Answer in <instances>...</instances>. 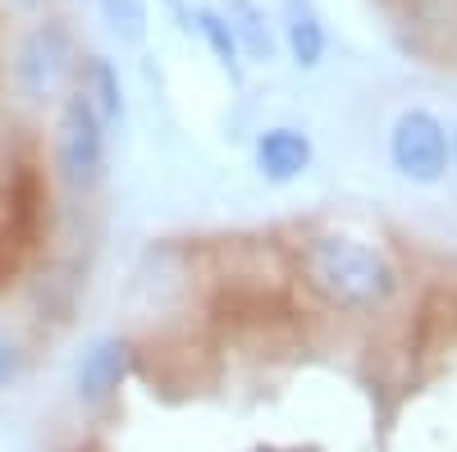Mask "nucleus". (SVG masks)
I'll use <instances>...</instances> for the list:
<instances>
[{
  "mask_svg": "<svg viewBox=\"0 0 457 452\" xmlns=\"http://www.w3.org/2000/svg\"><path fill=\"white\" fill-rule=\"evenodd\" d=\"M302 284H307L329 311L370 316L398 297L394 260L353 234H316L302 247Z\"/></svg>",
  "mask_w": 457,
  "mask_h": 452,
  "instance_id": "1",
  "label": "nucleus"
},
{
  "mask_svg": "<svg viewBox=\"0 0 457 452\" xmlns=\"http://www.w3.org/2000/svg\"><path fill=\"white\" fill-rule=\"evenodd\" d=\"M79 64L83 60H79V46H73V28L60 14H46L19 37L10 73H14V87L23 101L46 105L79 83Z\"/></svg>",
  "mask_w": 457,
  "mask_h": 452,
  "instance_id": "2",
  "label": "nucleus"
},
{
  "mask_svg": "<svg viewBox=\"0 0 457 452\" xmlns=\"http://www.w3.org/2000/svg\"><path fill=\"white\" fill-rule=\"evenodd\" d=\"M55 169L73 193H92L105 183L110 169V128L96 115L87 92L73 83L60 96V119H55Z\"/></svg>",
  "mask_w": 457,
  "mask_h": 452,
  "instance_id": "3",
  "label": "nucleus"
},
{
  "mask_svg": "<svg viewBox=\"0 0 457 452\" xmlns=\"http://www.w3.org/2000/svg\"><path fill=\"white\" fill-rule=\"evenodd\" d=\"M389 165L407 178V183H439L453 165V133L444 128V119L435 110L411 105L394 119L389 128Z\"/></svg>",
  "mask_w": 457,
  "mask_h": 452,
  "instance_id": "4",
  "label": "nucleus"
},
{
  "mask_svg": "<svg viewBox=\"0 0 457 452\" xmlns=\"http://www.w3.org/2000/svg\"><path fill=\"white\" fill-rule=\"evenodd\" d=\"M252 160H256V174L265 183H297L302 174L312 169L316 160V146L312 137L302 133V128H288V124H275V128H265L252 146Z\"/></svg>",
  "mask_w": 457,
  "mask_h": 452,
  "instance_id": "5",
  "label": "nucleus"
},
{
  "mask_svg": "<svg viewBox=\"0 0 457 452\" xmlns=\"http://www.w3.org/2000/svg\"><path fill=\"white\" fill-rule=\"evenodd\" d=\"M279 42L288 51V60L312 73L325 64L329 55V28L316 10V0H279Z\"/></svg>",
  "mask_w": 457,
  "mask_h": 452,
  "instance_id": "6",
  "label": "nucleus"
},
{
  "mask_svg": "<svg viewBox=\"0 0 457 452\" xmlns=\"http://www.w3.org/2000/svg\"><path fill=\"white\" fill-rule=\"evenodd\" d=\"M129 343L124 338H96V343L79 357V402L101 407L120 393V384L129 380Z\"/></svg>",
  "mask_w": 457,
  "mask_h": 452,
  "instance_id": "7",
  "label": "nucleus"
},
{
  "mask_svg": "<svg viewBox=\"0 0 457 452\" xmlns=\"http://www.w3.org/2000/svg\"><path fill=\"white\" fill-rule=\"evenodd\" d=\"M220 10H224L228 28H234V42H238L247 64H270L279 55V46H284L279 28H275L270 10H265L261 0H224Z\"/></svg>",
  "mask_w": 457,
  "mask_h": 452,
  "instance_id": "8",
  "label": "nucleus"
},
{
  "mask_svg": "<svg viewBox=\"0 0 457 452\" xmlns=\"http://www.w3.org/2000/svg\"><path fill=\"white\" fill-rule=\"evenodd\" d=\"M79 87L96 105V115L105 119V128L124 124V83H120V69H114L105 55H87L79 64Z\"/></svg>",
  "mask_w": 457,
  "mask_h": 452,
  "instance_id": "9",
  "label": "nucleus"
},
{
  "mask_svg": "<svg viewBox=\"0 0 457 452\" xmlns=\"http://www.w3.org/2000/svg\"><path fill=\"white\" fill-rule=\"evenodd\" d=\"M187 23H193V32L206 42V51L215 55V64H220L234 83H243V51H238V42H234V28H228L224 10H215V5H197Z\"/></svg>",
  "mask_w": 457,
  "mask_h": 452,
  "instance_id": "10",
  "label": "nucleus"
},
{
  "mask_svg": "<svg viewBox=\"0 0 457 452\" xmlns=\"http://www.w3.org/2000/svg\"><path fill=\"white\" fill-rule=\"evenodd\" d=\"M96 10H101V23L110 28V37H120L124 46L146 42V28H151L146 0H96Z\"/></svg>",
  "mask_w": 457,
  "mask_h": 452,
  "instance_id": "11",
  "label": "nucleus"
},
{
  "mask_svg": "<svg viewBox=\"0 0 457 452\" xmlns=\"http://www.w3.org/2000/svg\"><path fill=\"white\" fill-rule=\"evenodd\" d=\"M14 380H19V348H14V338L0 329V398L10 393Z\"/></svg>",
  "mask_w": 457,
  "mask_h": 452,
  "instance_id": "12",
  "label": "nucleus"
},
{
  "mask_svg": "<svg viewBox=\"0 0 457 452\" xmlns=\"http://www.w3.org/2000/svg\"><path fill=\"white\" fill-rule=\"evenodd\" d=\"M0 5H10L19 14H37V10H46V0H0Z\"/></svg>",
  "mask_w": 457,
  "mask_h": 452,
  "instance_id": "13",
  "label": "nucleus"
},
{
  "mask_svg": "<svg viewBox=\"0 0 457 452\" xmlns=\"http://www.w3.org/2000/svg\"><path fill=\"white\" fill-rule=\"evenodd\" d=\"M453 165H457V128H453Z\"/></svg>",
  "mask_w": 457,
  "mask_h": 452,
  "instance_id": "14",
  "label": "nucleus"
}]
</instances>
